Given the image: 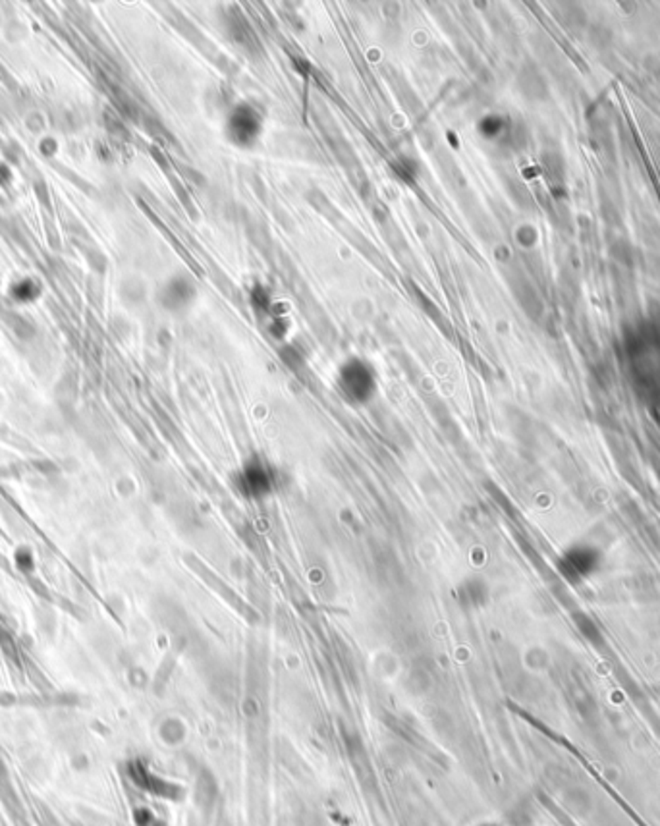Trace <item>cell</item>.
<instances>
[{"label": "cell", "mask_w": 660, "mask_h": 826, "mask_svg": "<svg viewBox=\"0 0 660 826\" xmlns=\"http://www.w3.org/2000/svg\"><path fill=\"white\" fill-rule=\"evenodd\" d=\"M275 475L267 463L251 461L238 473V489L247 498H263L272 492Z\"/></svg>", "instance_id": "1"}, {"label": "cell", "mask_w": 660, "mask_h": 826, "mask_svg": "<svg viewBox=\"0 0 660 826\" xmlns=\"http://www.w3.org/2000/svg\"><path fill=\"white\" fill-rule=\"evenodd\" d=\"M340 387L349 398L363 402V400H367L373 394L375 379H373V375H371L367 367L359 363V361H354V363H349V365L342 369Z\"/></svg>", "instance_id": "2"}]
</instances>
